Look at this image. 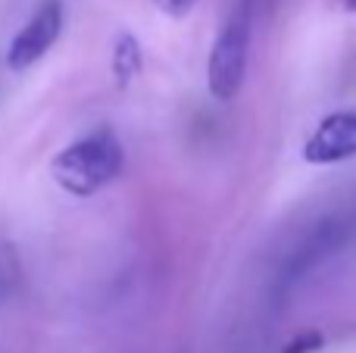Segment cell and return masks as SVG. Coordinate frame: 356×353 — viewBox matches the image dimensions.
Listing matches in <instances>:
<instances>
[{
	"mask_svg": "<svg viewBox=\"0 0 356 353\" xmlns=\"http://www.w3.org/2000/svg\"><path fill=\"white\" fill-rule=\"evenodd\" d=\"M322 347V335L319 331H303V335H297L294 341L284 347V353H316Z\"/></svg>",
	"mask_w": 356,
	"mask_h": 353,
	"instance_id": "52a82bcc",
	"label": "cell"
},
{
	"mask_svg": "<svg viewBox=\"0 0 356 353\" xmlns=\"http://www.w3.org/2000/svg\"><path fill=\"white\" fill-rule=\"evenodd\" d=\"M350 156H356V110L325 116L303 144V160L313 166H328Z\"/></svg>",
	"mask_w": 356,
	"mask_h": 353,
	"instance_id": "5b68a950",
	"label": "cell"
},
{
	"mask_svg": "<svg viewBox=\"0 0 356 353\" xmlns=\"http://www.w3.org/2000/svg\"><path fill=\"white\" fill-rule=\"evenodd\" d=\"M154 3H156V10L166 13V16L181 19V16H188V13L194 10L197 0H154Z\"/></svg>",
	"mask_w": 356,
	"mask_h": 353,
	"instance_id": "ba28073f",
	"label": "cell"
},
{
	"mask_svg": "<svg viewBox=\"0 0 356 353\" xmlns=\"http://www.w3.org/2000/svg\"><path fill=\"white\" fill-rule=\"evenodd\" d=\"M347 6H350V10H356V0H347Z\"/></svg>",
	"mask_w": 356,
	"mask_h": 353,
	"instance_id": "9c48e42d",
	"label": "cell"
},
{
	"mask_svg": "<svg viewBox=\"0 0 356 353\" xmlns=\"http://www.w3.org/2000/svg\"><path fill=\"white\" fill-rule=\"evenodd\" d=\"M60 31H63V3L60 0H41V6L31 13L29 22L13 35L10 50H6V69L10 72L31 69L60 41Z\"/></svg>",
	"mask_w": 356,
	"mask_h": 353,
	"instance_id": "277c9868",
	"label": "cell"
},
{
	"mask_svg": "<svg viewBox=\"0 0 356 353\" xmlns=\"http://www.w3.org/2000/svg\"><path fill=\"white\" fill-rule=\"evenodd\" d=\"M250 38H253V3L241 0L219 28L209 50L207 63V88L216 100H234L247 75V56H250Z\"/></svg>",
	"mask_w": 356,
	"mask_h": 353,
	"instance_id": "7a4b0ae2",
	"label": "cell"
},
{
	"mask_svg": "<svg viewBox=\"0 0 356 353\" xmlns=\"http://www.w3.org/2000/svg\"><path fill=\"white\" fill-rule=\"evenodd\" d=\"M141 66H144V56H141V44H138L135 35L122 31L113 44V60H110V69H113V79H116V88L125 91L131 81L141 75Z\"/></svg>",
	"mask_w": 356,
	"mask_h": 353,
	"instance_id": "8992f818",
	"label": "cell"
},
{
	"mask_svg": "<svg viewBox=\"0 0 356 353\" xmlns=\"http://www.w3.org/2000/svg\"><path fill=\"white\" fill-rule=\"evenodd\" d=\"M0 294H3V288H0Z\"/></svg>",
	"mask_w": 356,
	"mask_h": 353,
	"instance_id": "30bf717a",
	"label": "cell"
},
{
	"mask_svg": "<svg viewBox=\"0 0 356 353\" xmlns=\"http://www.w3.org/2000/svg\"><path fill=\"white\" fill-rule=\"evenodd\" d=\"M347 231H350V222H347L344 216H328V219H322V222L309 225V231L288 254V260H284V266H282V275H278L284 291L294 288L297 281H303L332 254H338V247L347 241Z\"/></svg>",
	"mask_w": 356,
	"mask_h": 353,
	"instance_id": "3957f363",
	"label": "cell"
},
{
	"mask_svg": "<svg viewBox=\"0 0 356 353\" xmlns=\"http://www.w3.org/2000/svg\"><path fill=\"white\" fill-rule=\"evenodd\" d=\"M125 150L110 131H94L72 141L50 160V179L72 197H94L122 175Z\"/></svg>",
	"mask_w": 356,
	"mask_h": 353,
	"instance_id": "6da1fadb",
	"label": "cell"
}]
</instances>
